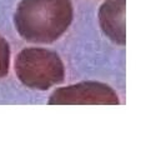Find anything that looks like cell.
Returning a JSON list of instances; mask_svg holds the SVG:
<instances>
[{
	"instance_id": "277c9868",
	"label": "cell",
	"mask_w": 166,
	"mask_h": 150,
	"mask_svg": "<svg viewBox=\"0 0 166 150\" xmlns=\"http://www.w3.org/2000/svg\"><path fill=\"white\" fill-rule=\"evenodd\" d=\"M125 3L126 0H105L99 9V23L111 41L125 45Z\"/></svg>"
},
{
	"instance_id": "7a4b0ae2",
	"label": "cell",
	"mask_w": 166,
	"mask_h": 150,
	"mask_svg": "<svg viewBox=\"0 0 166 150\" xmlns=\"http://www.w3.org/2000/svg\"><path fill=\"white\" fill-rule=\"evenodd\" d=\"M14 69L23 85L34 90H48L65 79L60 56L45 48H25L16 55Z\"/></svg>"
},
{
	"instance_id": "3957f363",
	"label": "cell",
	"mask_w": 166,
	"mask_h": 150,
	"mask_svg": "<svg viewBox=\"0 0 166 150\" xmlns=\"http://www.w3.org/2000/svg\"><path fill=\"white\" fill-rule=\"evenodd\" d=\"M50 105H118L116 91L99 81H83L61 86L50 95Z\"/></svg>"
},
{
	"instance_id": "5b68a950",
	"label": "cell",
	"mask_w": 166,
	"mask_h": 150,
	"mask_svg": "<svg viewBox=\"0 0 166 150\" xmlns=\"http://www.w3.org/2000/svg\"><path fill=\"white\" fill-rule=\"evenodd\" d=\"M10 66V46L8 41L0 35V79L5 78Z\"/></svg>"
},
{
	"instance_id": "6da1fadb",
	"label": "cell",
	"mask_w": 166,
	"mask_h": 150,
	"mask_svg": "<svg viewBox=\"0 0 166 150\" xmlns=\"http://www.w3.org/2000/svg\"><path fill=\"white\" fill-rule=\"evenodd\" d=\"M74 18L71 0H20L14 25L24 40L50 44L66 33Z\"/></svg>"
}]
</instances>
